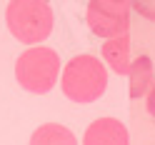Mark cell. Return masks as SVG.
Segmentation results:
<instances>
[{"instance_id":"5b68a950","label":"cell","mask_w":155,"mask_h":145,"mask_svg":"<svg viewBox=\"0 0 155 145\" xmlns=\"http://www.w3.org/2000/svg\"><path fill=\"white\" fill-rule=\"evenodd\" d=\"M83 145H130L128 128L115 118H98L88 125Z\"/></svg>"},{"instance_id":"7a4b0ae2","label":"cell","mask_w":155,"mask_h":145,"mask_svg":"<svg viewBox=\"0 0 155 145\" xmlns=\"http://www.w3.org/2000/svg\"><path fill=\"white\" fill-rule=\"evenodd\" d=\"M60 88L73 103H95L108 88V70L95 55H75L60 73Z\"/></svg>"},{"instance_id":"6da1fadb","label":"cell","mask_w":155,"mask_h":145,"mask_svg":"<svg viewBox=\"0 0 155 145\" xmlns=\"http://www.w3.org/2000/svg\"><path fill=\"white\" fill-rule=\"evenodd\" d=\"M5 23L18 43L35 48L45 38H50L55 15L45 0H13L5 8Z\"/></svg>"},{"instance_id":"277c9868","label":"cell","mask_w":155,"mask_h":145,"mask_svg":"<svg viewBox=\"0 0 155 145\" xmlns=\"http://www.w3.org/2000/svg\"><path fill=\"white\" fill-rule=\"evenodd\" d=\"M130 8L133 5L128 0H93V3H88L85 20H88V28L95 35L110 40V38L128 33Z\"/></svg>"},{"instance_id":"ba28073f","label":"cell","mask_w":155,"mask_h":145,"mask_svg":"<svg viewBox=\"0 0 155 145\" xmlns=\"http://www.w3.org/2000/svg\"><path fill=\"white\" fill-rule=\"evenodd\" d=\"M28 145H78V140H75V133L68 130L65 125L45 123L40 128H35Z\"/></svg>"},{"instance_id":"3957f363","label":"cell","mask_w":155,"mask_h":145,"mask_svg":"<svg viewBox=\"0 0 155 145\" xmlns=\"http://www.w3.org/2000/svg\"><path fill=\"white\" fill-rule=\"evenodd\" d=\"M15 78L20 88H25L28 93L35 95L50 93L60 78V55L45 45L28 48L15 60Z\"/></svg>"},{"instance_id":"8992f818","label":"cell","mask_w":155,"mask_h":145,"mask_svg":"<svg viewBox=\"0 0 155 145\" xmlns=\"http://www.w3.org/2000/svg\"><path fill=\"white\" fill-rule=\"evenodd\" d=\"M103 60L108 63L118 75H128L130 73V35H118L103 43Z\"/></svg>"},{"instance_id":"9c48e42d","label":"cell","mask_w":155,"mask_h":145,"mask_svg":"<svg viewBox=\"0 0 155 145\" xmlns=\"http://www.w3.org/2000/svg\"><path fill=\"white\" fill-rule=\"evenodd\" d=\"M145 105H148V113L155 118V83H153V88L148 90V95H145Z\"/></svg>"},{"instance_id":"52a82bcc","label":"cell","mask_w":155,"mask_h":145,"mask_svg":"<svg viewBox=\"0 0 155 145\" xmlns=\"http://www.w3.org/2000/svg\"><path fill=\"white\" fill-rule=\"evenodd\" d=\"M130 98H143L148 95V90L155 83V70H153V60L150 55H138L130 63Z\"/></svg>"}]
</instances>
